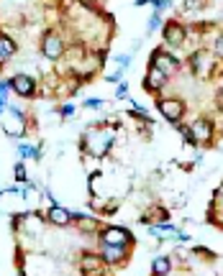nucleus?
<instances>
[{
    "mask_svg": "<svg viewBox=\"0 0 223 276\" xmlns=\"http://www.w3.org/2000/svg\"><path fill=\"white\" fill-rule=\"evenodd\" d=\"M157 108L162 110V115H164L169 123H177V120L182 118V113H185V105H182V100H177V97L159 100V103H157Z\"/></svg>",
    "mask_w": 223,
    "mask_h": 276,
    "instance_id": "1",
    "label": "nucleus"
},
{
    "mask_svg": "<svg viewBox=\"0 0 223 276\" xmlns=\"http://www.w3.org/2000/svg\"><path fill=\"white\" fill-rule=\"evenodd\" d=\"M151 67H157L159 72H164V74L169 77V74H174V72H177V59H174L172 54H167V52L157 49V52H154V57H151Z\"/></svg>",
    "mask_w": 223,
    "mask_h": 276,
    "instance_id": "2",
    "label": "nucleus"
},
{
    "mask_svg": "<svg viewBox=\"0 0 223 276\" xmlns=\"http://www.w3.org/2000/svg\"><path fill=\"white\" fill-rule=\"evenodd\" d=\"M100 240H103V245H128L131 235L126 230H121V228H108V230H103Z\"/></svg>",
    "mask_w": 223,
    "mask_h": 276,
    "instance_id": "3",
    "label": "nucleus"
},
{
    "mask_svg": "<svg viewBox=\"0 0 223 276\" xmlns=\"http://www.w3.org/2000/svg\"><path fill=\"white\" fill-rule=\"evenodd\" d=\"M11 87H13L21 97H31L34 90H36V85H34V80H31L29 74H16V77L11 80Z\"/></svg>",
    "mask_w": 223,
    "mask_h": 276,
    "instance_id": "4",
    "label": "nucleus"
},
{
    "mask_svg": "<svg viewBox=\"0 0 223 276\" xmlns=\"http://www.w3.org/2000/svg\"><path fill=\"white\" fill-rule=\"evenodd\" d=\"M192 141H197V143H205V141H210V133H213V126H210V120L208 118H197L195 123H192Z\"/></svg>",
    "mask_w": 223,
    "mask_h": 276,
    "instance_id": "5",
    "label": "nucleus"
},
{
    "mask_svg": "<svg viewBox=\"0 0 223 276\" xmlns=\"http://www.w3.org/2000/svg\"><path fill=\"white\" fill-rule=\"evenodd\" d=\"M62 39L57 36V34H49L47 39H44V57L47 59H59L62 57Z\"/></svg>",
    "mask_w": 223,
    "mask_h": 276,
    "instance_id": "6",
    "label": "nucleus"
},
{
    "mask_svg": "<svg viewBox=\"0 0 223 276\" xmlns=\"http://www.w3.org/2000/svg\"><path fill=\"white\" fill-rule=\"evenodd\" d=\"M11 115H13V120H3V128H6V133L18 136V133L24 131V115H21L16 108H11Z\"/></svg>",
    "mask_w": 223,
    "mask_h": 276,
    "instance_id": "7",
    "label": "nucleus"
},
{
    "mask_svg": "<svg viewBox=\"0 0 223 276\" xmlns=\"http://www.w3.org/2000/svg\"><path fill=\"white\" fill-rule=\"evenodd\" d=\"M164 82H167V74H164V72H159L157 67H151V69H149V74H146V82H144V85H146V90H162V85H164Z\"/></svg>",
    "mask_w": 223,
    "mask_h": 276,
    "instance_id": "8",
    "label": "nucleus"
},
{
    "mask_svg": "<svg viewBox=\"0 0 223 276\" xmlns=\"http://www.w3.org/2000/svg\"><path fill=\"white\" fill-rule=\"evenodd\" d=\"M164 39H167L169 44H182V39H185V29H182L180 23H167V29H164Z\"/></svg>",
    "mask_w": 223,
    "mask_h": 276,
    "instance_id": "9",
    "label": "nucleus"
},
{
    "mask_svg": "<svg viewBox=\"0 0 223 276\" xmlns=\"http://www.w3.org/2000/svg\"><path fill=\"white\" fill-rule=\"evenodd\" d=\"M49 220H52L54 225H70L72 217H70V212H67L64 207H52V210H49Z\"/></svg>",
    "mask_w": 223,
    "mask_h": 276,
    "instance_id": "10",
    "label": "nucleus"
},
{
    "mask_svg": "<svg viewBox=\"0 0 223 276\" xmlns=\"http://www.w3.org/2000/svg\"><path fill=\"white\" fill-rule=\"evenodd\" d=\"M126 256V250H123V245H105V261H110V263H116V261H121Z\"/></svg>",
    "mask_w": 223,
    "mask_h": 276,
    "instance_id": "11",
    "label": "nucleus"
},
{
    "mask_svg": "<svg viewBox=\"0 0 223 276\" xmlns=\"http://www.w3.org/2000/svg\"><path fill=\"white\" fill-rule=\"evenodd\" d=\"M151 271H154V276H164V273H169V258H154Z\"/></svg>",
    "mask_w": 223,
    "mask_h": 276,
    "instance_id": "12",
    "label": "nucleus"
},
{
    "mask_svg": "<svg viewBox=\"0 0 223 276\" xmlns=\"http://www.w3.org/2000/svg\"><path fill=\"white\" fill-rule=\"evenodd\" d=\"M16 52V46H13V41H8L6 36H0V62H3L6 57H11Z\"/></svg>",
    "mask_w": 223,
    "mask_h": 276,
    "instance_id": "13",
    "label": "nucleus"
},
{
    "mask_svg": "<svg viewBox=\"0 0 223 276\" xmlns=\"http://www.w3.org/2000/svg\"><path fill=\"white\" fill-rule=\"evenodd\" d=\"M192 64H195V72H203V69L210 67L208 59H205V54H195V57H192Z\"/></svg>",
    "mask_w": 223,
    "mask_h": 276,
    "instance_id": "14",
    "label": "nucleus"
},
{
    "mask_svg": "<svg viewBox=\"0 0 223 276\" xmlns=\"http://www.w3.org/2000/svg\"><path fill=\"white\" fill-rule=\"evenodd\" d=\"M98 261H100V258H95V256H85V263H82V266L90 271V268H95V266H98Z\"/></svg>",
    "mask_w": 223,
    "mask_h": 276,
    "instance_id": "15",
    "label": "nucleus"
},
{
    "mask_svg": "<svg viewBox=\"0 0 223 276\" xmlns=\"http://www.w3.org/2000/svg\"><path fill=\"white\" fill-rule=\"evenodd\" d=\"M16 179H18V182H26V169H24V164H16Z\"/></svg>",
    "mask_w": 223,
    "mask_h": 276,
    "instance_id": "16",
    "label": "nucleus"
},
{
    "mask_svg": "<svg viewBox=\"0 0 223 276\" xmlns=\"http://www.w3.org/2000/svg\"><path fill=\"white\" fill-rule=\"evenodd\" d=\"M215 54H218V57H223V34L215 39Z\"/></svg>",
    "mask_w": 223,
    "mask_h": 276,
    "instance_id": "17",
    "label": "nucleus"
},
{
    "mask_svg": "<svg viewBox=\"0 0 223 276\" xmlns=\"http://www.w3.org/2000/svg\"><path fill=\"white\" fill-rule=\"evenodd\" d=\"M200 3H203V0H185L187 8H195V6H200Z\"/></svg>",
    "mask_w": 223,
    "mask_h": 276,
    "instance_id": "18",
    "label": "nucleus"
},
{
    "mask_svg": "<svg viewBox=\"0 0 223 276\" xmlns=\"http://www.w3.org/2000/svg\"><path fill=\"white\" fill-rule=\"evenodd\" d=\"M103 100H87V108H100Z\"/></svg>",
    "mask_w": 223,
    "mask_h": 276,
    "instance_id": "19",
    "label": "nucleus"
},
{
    "mask_svg": "<svg viewBox=\"0 0 223 276\" xmlns=\"http://www.w3.org/2000/svg\"><path fill=\"white\" fill-rule=\"evenodd\" d=\"M126 92H128V90H126V85H121V87H118V97H126Z\"/></svg>",
    "mask_w": 223,
    "mask_h": 276,
    "instance_id": "20",
    "label": "nucleus"
},
{
    "mask_svg": "<svg viewBox=\"0 0 223 276\" xmlns=\"http://www.w3.org/2000/svg\"><path fill=\"white\" fill-rule=\"evenodd\" d=\"M3 110H6V100H3V97H0V113H3Z\"/></svg>",
    "mask_w": 223,
    "mask_h": 276,
    "instance_id": "21",
    "label": "nucleus"
}]
</instances>
